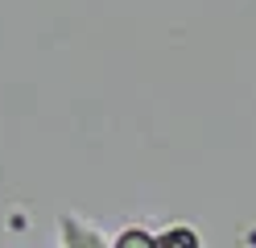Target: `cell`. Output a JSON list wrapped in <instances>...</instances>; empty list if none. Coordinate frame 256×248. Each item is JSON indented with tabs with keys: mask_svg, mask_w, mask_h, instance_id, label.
Listing matches in <instances>:
<instances>
[]
</instances>
